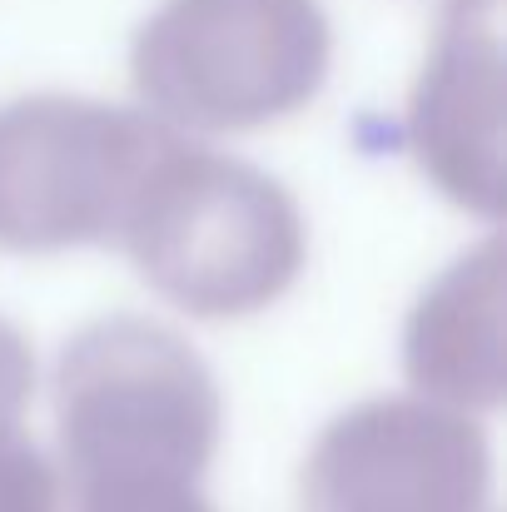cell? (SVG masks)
Listing matches in <instances>:
<instances>
[{"label": "cell", "instance_id": "6da1fadb", "mask_svg": "<svg viewBox=\"0 0 507 512\" xmlns=\"http://www.w3.org/2000/svg\"><path fill=\"white\" fill-rule=\"evenodd\" d=\"M115 249L179 314L229 324L274 309L299 284L309 224L269 170L169 130Z\"/></svg>", "mask_w": 507, "mask_h": 512}, {"label": "cell", "instance_id": "52a82bcc", "mask_svg": "<svg viewBox=\"0 0 507 512\" xmlns=\"http://www.w3.org/2000/svg\"><path fill=\"white\" fill-rule=\"evenodd\" d=\"M403 373L413 393L493 413L503 403V239L453 259L413 304L403 329Z\"/></svg>", "mask_w": 507, "mask_h": 512}, {"label": "cell", "instance_id": "ba28073f", "mask_svg": "<svg viewBox=\"0 0 507 512\" xmlns=\"http://www.w3.org/2000/svg\"><path fill=\"white\" fill-rule=\"evenodd\" d=\"M70 512H214L199 478H90L70 483Z\"/></svg>", "mask_w": 507, "mask_h": 512}, {"label": "cell", "instance_id": "8992f818", "mask_svg": "<svg viewBox=\"0 0 507 512\" xmlns=\"http://www.w3.org/2000/svg\"><path fill=\"white\" fill-rule=\"evenodd\" d=\"M403 135L448 204L488 224L503 219V0H448Z\"/></svg>", "mask_w": 507, "mask_h": 512}, {"label": "cell", "instance_id": "3957f363", "mask_svg": "<svg viewBox=\"0 0 507 512\" xmlns=\"http://www.w3.org/2000/svg\"><path fill=\"white\" fill-rule=\"evenodd\" d=\"M55 433L70 483H204L224 433V398L209 363L169 324L110 314L85 324L55 363Z\"/></svg>", "mask_w": 507, "mask_h": 512}, {"label": "cell", "instance_id": "9c48e42d", "mask_svg": "<svg viewBox=\"0 0 507 512\" xmlns=\"http://www.w3.org/2000/svg\"><path fill=\"white\" fill-rule=\"evenodd\" d=\"M0 512H65L60 468L20 428H0Z\"/></svg>", "mask_w": 507, "mask_h": 512}, {"label": "cell", "instance_id": "7a4b0ae2", "mask_svg": "<svg viewBox=\"0 0 507 512\" xmlns=\"http://www.w3.org/2000/svg\"><path fill=\"white\" fill-rule=\"evenodd\" d=\"M329 65L334 25L319 0H165L130 45L140 110L189 140L294 120Z\"/></svg>", "mask_w": 507, "mask_h": 512}, {"label": "cell", "instance_id": "5b68a950", "mask_svg": "<svg viewBox=\"0 0 507 512\" xmlns=\"http://www.w3.org/2000/svg\"><path fill=\"white\" fill-rule=\"evenodd\" d=\"M299 498L304 512H488L493 443L478 413L423 393L363 398L314 438Z\"/></svg>", "mask_w": 507, "mask_h": 512}, {"label": "cell", "instance_id": "277c9868", "mask_svg": "<svg viewBox=\"0 0 507 512\" xmlns=\"http://www.w3.org/2000/svg\"><path fill=\"white\" fill-rule=\"evenodd\" d=\"M169 125L90 95L0 105V249L65 254L115 244Z\"/></svg>", "mask_w": 507, "mask_h": 512}, {"label": "cell", "instance_id": "30bf717a", "mask_svg": "<svg viewBox=\"0 0 507 512\" xmlns=\"http://www.w3.org/2000/svg\"><path fill=\"white\" fill-rule=\"evenodd\" d=\"M35 393V353L15 324L0 319V428H20Z\"/></svg>", "mask_w": 507, "mask_h": 512}]
</instances>
